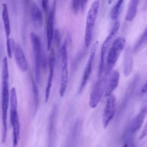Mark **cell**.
<instances>
[{
  "label": "cell",
  "instance_id": "cell-1",
  "mask_svg": "<svg viewBox=\"0 0 147 147\" xmlns=\"http://www.w3.org/2000/svg\"><path fill=\"white\" fill-rule=\"evenodd\" d=\"M9 67L7 57L5 56L2 60V96H1V109H2V142L4 143L7 134V117L9 106L10 105V91L9 88Z\"/></svg>",
  "mask_w": 147,
  "mask_h": 147
},
{
  "label": "cell",
  "instance_id": "cell-2",
  "mask_svg": "<svg viewBox=\"0 0 147 147\" xmlns=\"http://www.w3.org/2000/svg\"><path fill=\"white\" fill-rule=\"evenodd\" d=\"M111 72L105 68V73L98 76V79L90 94L88 103L91 109H95L99 103L103 95L105 94L107 80Z\"/></svg>",
  "mask_w": 147,
  "mask_h": 147
},
{
  "label": "cell",
  "instance_id": "cell-3",
  "mask_svg": "<svg viewBox=\"0 0 147 147\" xmlns=\"http://www.w3.org/2000/svg\"><path fill=\"white\" fill-rule=\"evenodd\" d=\"M120 27V22L119 21H116L114 24L109 34L106 37V39L103 41L100 51V62L99 65V71H98V76L102 75L105 70L106 67V60L105 57L107 55V53L114 41V39L115 38L118 34V32L119 30Z\"/></svg>",
  "mask_w": 147,
  "mask_h": 147
},
{
  "label": "cell",
  "instance_id": "cell-4",
  "mask_svg": "<svg viewBox=\"0 0 147 147\" xmlns=\"http://www.w3.org/2000/svg\"><path fill=\"white\" fill-rule=\"evenodd\" d=\"M60 85L59 94L63 97L67 89L68 84V55H67V42L65 41L62 44L60 51Z\"/></svg>",
  "mask_w": 147,
  "mask_h": 147
},
{
  "label": "cell",
  "instance_id": "cell-5",
  "mask_svg": "<svg viewBox=\"0 0 147 147\" xmlns=\"http://www.w3.org/2000/svg\"><path fill=\"white\" fill-rule=\"evenodd\" d=\"M125 38L119 37L114 40L110 48L106 57V68L109 72H111L113 67L115 66L125 47Z\"/></svg>",
  "mask_w": 147,
  "mask_h": 147
},
{
  "label": "cell",
  "instance_id": "cell-6",
  "mask_svg": "<svg viewBox=\"0 0 147 147\" xmlns=\"http://www.w3.org/2000/svg\"><path fill=\"white\" fill-rule=\"evenodd\" d=\"M99 7V1L98 0L94 1L91 5L87 14L84 33V44L86 47H88L91 44L92 31L97 17Z\"/></svg>",
  "mask_w": 147,
  "mask_h": 147
},
{
  "label": "cell",
  "instance_id": "cell-7",
  "mask_svg": "<svg viewBox=\"0 0 147 147\" xmlns=\"http://www.w3.org/2000/svg\"><path fill=\"white\" fill-rule=\"evenodd\" d=\"M30 38L33 53L35 78L36 82L38 83L40 79L41 66V51L40 40L39 37L34 32L30 33Z\"/></svg>",
  "mask_w": 147,
  "mask_h": 147
},
{
  "label": "cell",
  "instance_id": "cell-8",
  "mask_svg": "<svg viewBox=\"0 0 147 147\" xmlns=\"http://www.w3.org/2000/svg\"><path fill=\"white\" fill-rule=\"evenodd\" d=\"M117 109L116 96L113 94L107 97L106 103L103 110L102 121L105 128L107 127L109 123L114 118Z\"/></svg>",
  "mask_w": 147,
  "mask_h": 147
},
{
  "label": "cell",
  "instance_id": "cell-9",
  "mask_svg": "<svg viewBox=\"0 0 147 147\" xmlns=\"http://www.w3.org/2000/svg\"><path fill=\"white\" fill-rule=\"evenodd\" d=\"M98 44H99V42L97 40L93 44V45L92 46V48H91V51L90 53V55H89L88 59L87 60L86 67L84 68V71L83 73V75L82 77L80 84V87H79V93H80L83 91L84 87L86 85V84L89 79V78L90 76L91 72L92 71L93 61H94V57L95 56V53L97 51Z\"/></svg>",
  "mask_w": 147,
  "mask_h": 147
},
{
  "label": "cell",
  "instance_id": "cell-10",
  "mask_svg": "<svg viewBox=\"0 0 147 147\" xmlns=\"http://www.w3.org/2000/svg\"><path fill=\"white\" fill-rule=\"evenodd\" d=\"M55 65V55L53 49H51L49 58H48V67H49V72H48V76L47 80V83L45 87V95H44V102L46 103L48 102L51 90L52 85L53 82V77L54 75V69Z\"/></svg>",
  "mask_w": 147,
  "mask_h": 147
},
{
  "label": "cell",
  "instance_id": "cell-11",
  "mask_svg": "<svg viewBox=\"0 0 147 147\" xmlns=\"http://www.w3.org/2000/svg\"><path fill=\"white\" fill-rule=\"evenodd\" d=\"M56 2H54L53 6L48 14L47 21V50L49 51L51 48L52 42L54 34V20H55V9Z\"/></svg>",
  "mask_w": 147,
  "mask_h": 147
},
{
  "label": "cell",
  "instance_id": "cell-12",
  "mask_svg": "<svg viewBox=\"0 0 147 147\" xmlns=\"http://www.w3.org/2000/svg\"><path fill=\"white\" fill-rule=\"evenodd\" d=\"M147 115V98L143 102L141 109L133 120L130 129L133 133L137 131L142 125Z\"/></svg>",
  "mask_w": 147,
  "mask_h": 147
},
{
  "label": "cell",
  "instance_id": "cell-13",
  "mask_svg": "<svg viewBox=\"0 0 147 147\" xmlns=\"http://www.w3.org/2000/svg\"><path fill=\"white\" fill-rule=\"evenodd\" d=\"M30 14L32 23L36 28H40L43 23V15L40 7L33 1H30L29 4Z\"/></svg>",
  "mask_w": 147,
  "mask_h": 147
},
{
  "label": "cell",
  "instance_id": "cell-14",
  "mask_svg": "<svg viewBox=\"0 0 147 147\" xmlns=\"http://www.w3.org/2000/svg\"><path fill=\"white\" fill-rule=\"evenodd\" d=\"M119 73L117 71H112L108 78L106 89L105 91V96L109 97L113 94V92L118 87L119 80Z\"/></svg>",
  "mask_w": 147,
  "mask_h": 147
},
{
  "label": "cell",
  "instance_id": "cell-15",
  "mask_svg": "<svg viewBox=\"0 0 147 147\" xmlns=\"http://www.w3.org/2000/svg\"><path fill=\"white\" fill-rule=\"evenodd\" d=\"M14 56L16 63L20 69L25 72L28 70V63L24 51L19 45H16L14 51Z\"/></svg>",
  "mask_w": 147,
  "mask_h": 147
},
{
  "label": "cell",
  "instance_id": "cell-16",
  "mask_svg": "<svg viewBox=\"0 0 147 147\" xmlns=\"http://www.w3.org/2000/svg\"><path fill=\"white\" fill-rule=\"evenodd\" d=\"M133 64V53L131 48L129 47L126 48L124 56L123 61V74L125 76H128L131 72Z\"/></svg>",
  "mask_w": 147,
  "mask_h": 147
},
{
  "label": "cell",
  "instance_id": "cell-17",
  "mask_svg": "<svg viewBox=\"0 0 147 147\" xmlns=\"http://www.w3.org/2000/svg\"><path fill=\"white\" fill-rule=\"evenodd\" d=\"M17 96L16 88L13 87L10 90V121L18 117Z\"/></svg>",
  "mask_w": 147,
  "mask_h": 147
},
{
  "label": "cell",
  "instance_id": "cell-18",
  "mask_svg": "<svg viewBox=\"0 0 147 147\" xmlns=\"http://www.w3.org/2000/svg\"><path fill=\"white\" fill-rule=\"evenodd\" d=\"M2 17L3 23V27L6 36V39L10 38L9 36L11 33V25L10 21L9 16L8 9L6 3H3L2 4Z\"/></svg>",
  "mask_w": 147,
  "mask_h": 147
},
{
  "label": "cell",
  "instance_id": "cell-19",
  "mask_svg": "<svg viewBox=\"0 0 147 147\" xmlns=\"http://www.w3.org/2000/svg\"><path fill=\"white\" fill-rule=\"evenodd\" d=\"M12 127V140L13 147H17L20 140V124L18 117L10 121Z\"/></svg>",
  "mask_w": 147,
  "mask_h": 147
},
{
  "label": "cell",
  "instance_id": "cell-20",
  "mask_svg": "<svg viewBox=\"0 0 147 147\" xmlns=\"http://www.w3.org/2000/svg\"><path fill=\"white\" fill-rule=\"evenodd\" d=\"M138 3L139 1L137 0H131L129 2L125 17L126 21H131L134 20L137 14Z\"/></svg>",
  "mask_w": 147,
  "mask_h": 147
},
{
  "label": "cell",
  "instance_id": "cell-21",
  "mask_svg": "<svg viewBox=\"0 0 147 147\" xmlns=\"http://www.w3.org/2000/svg\"><path fill=\"white\" fill-rule=\"evenodd\" d=\"M147 44V26L145 29L141 36L140 37L138 40L137 41L134 45L133 51L137 52L143 48Z\"/></svg>",
  "mask_w": 147,
  "mask_h": 147
},
{
  "label": "cell",
  "instance_id": "cell-22",
  "mask_svg": "<svg viewBox=\"0 0 147 147\" xmlns=\"http://www.w3.org/2000/svg\"><path fill=\"white\" fill-rule=\"evenodd\" d=\"M31 89L33 96V105L34 112L36 111L38 105V90L36 84V83L33 79L31 77Z\"/></svg>",
  "mask_w": 147,
  "mask_h": 147
},
{
  "label": "cell",
  "instance_id": "cell-23",
  "mask_svg": "<svg viewBox=\"0 0 147 147\" xmlns=\"http://www.w3.org/2000/svg\"><path fill=\"white\" fill-rule=\"evenodd\" d=\"M123 2L124 1L122 0L118 1L112 7L110 13V17L113 20H116L118 18Z\"/></svg>",
  "mask_w": 147,
  "mask_h": 147
},
{
  "label": "cell",
  "instance_id": "cell-24",
  "mask_svg": "<svg viewBox=\"0 0 147 147\" xmlns=\"http://www.w3.org/2000/svg\"><path fill=\"white\" fill-rule=\"evenodd\" d=\"M16 46V45L14 39L12 38H9L6 39V52L9 58H11L12 53L14 52Z\"/></svg>",
  "mask_w": 147,
  "mask_h": 147
},
{
  "label": "cell",
  "instance_id": "cell-25",
  "mask_svg": "<svg viewBox=\"0 0 147 147\" xmlns=\"http://www.w3.org/2000/svg\"><path fill=\"white\" fill-rule=\"evenodd\" d=\"M131 134H133V133L131 132V131L130 130V129L129 128V130L125 133V142L123 147H134L133 141L130 136V135Z\"/></svg>",
  "mask_w": 147,
  "mask_h": 147
},
{
  "label": "cell",
  "instance_id": "cell-26",
  "mask_svg": "<svg viewBox=\"0 0 147 147\" xmlns=\"http://www.w3.org/2000/svg\"><path fill=\"white\" fill-rule=\"evenodd\" d=\"M71 8L74 13H77L81 10V1L75 0L71 2Z\"/></svg>",
  "mask_w": 147,
  "mask_h": 147
},
{
  "label": "cell",
  "instance_id": "cell-27",
  "mask_svg": "<svg viewBox=\"0 0 147 147\" xmlns=\"http://www.w3.org/2000/svg\"><path fill=\"white\" fill-rule=\"evenodd\" d=\"M147 136V121L145 125V126L144 127V129H142L141 134H140L139 136V140H142L144 137H145Z\"/></svg>",
  "mask_w": 147,
  "mask_h": 147
},
{
  "label": "cell",
  "instance_id": "cell-28",
  "mask_svg": "<svg viewBox=\"0 0 147 147\" xmlns=\"http://www.w3.org/2000/svg\"><path fill=\"white\" fill-rule=\"evenodd\" d=\"M41 6L42 9L45 13H48V1H41Z\"/></svg>",
  "mask_w": 147,
  "mask_h": 147
},
{
  "label": "cell",
  "instance_id": "cell-29",
  "mask_svg": "<svg viewBox=\"0 0 147 147\" xmlns=\"http://www.w3.org/2000/svg\"><path fill=\"white\" fill-rule=\"evenodd\" d=\"M141 91H142V93H145V92H147V80L146 81V82L145 83V84L142 86Z\"/></svg>",
  "mask_w": 147,
  "mask_h": 147
}]
</instances>
